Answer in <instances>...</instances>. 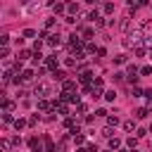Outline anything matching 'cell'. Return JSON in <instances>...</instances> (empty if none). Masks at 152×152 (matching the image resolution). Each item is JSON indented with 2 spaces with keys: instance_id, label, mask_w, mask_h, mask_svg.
<instances>
[{
  "instance_id": "cell-1",
  "label": "cell",
  "mask_w": 152,
  "mask_h": 152,
  "mask_svg": "<svg viewBox=\"0 0 152 152\" xmlns=\"http://www.w3.org/2000/svg\"><path fill=\"white\" fill-rule=\"evenodd\" d=\"M36 95H38V100H45L48 95H52V86L48 81H38L36 83Z\"/></svg>"
},
{
  "instance_id": "cell-2",
  "label": "cell",
  "mask_w": 152,
  "mask_h": 152,
  "mask_svg": "<svg viewBox=\"0 0 152 152\" xmlns=\"http://www.w3.org/2000/svg\"><path fill=\"white\" fill-rule=\"evenodd\" d=\"M138 40H142V36H140V31H133V33H128L124 38V48H135Z\"/></svg>"
},
{
  "instance_id": "cell-3",
  "label": "cell",
  "mask_w": 152,
  "mask_h": 152,
  "mask_svg": "<svg viewBox=\"0 0 152 152\" xmlns=\"http://www.w3.org/2000/svg\"><path fill=\"white\" fill-rule=\"evenodd\" d=\"M28 147H31V152H43V138H38V135H31L28 138Z\"/></svg>"
},
{
  "instance_id": "cell-4",
  "label": "cell",
  "mask_w": 152,
  "mask_h": 152,
  "mask_svg": "<svg viewBox=\"0 0 152 152\" xmlns=\"http://www.w3.org/2000/svg\"><path fill=\"white\" fill-rule=\"evenodd\" d=\"M45 43L50 45V48H57L62 40H59V33H50V36H45Z\"/></svg>"
},
{
  "instance_id": "cell-5",
  "label": "cell",
  "mask_w": 152,
  "mask_h": 152,
  "mask_svg": "<svg viewBox=\"0 0 152 152\" xmlns=\"http://www.w3.org/2000/svg\"><path fill=\"white\" fill-rule=\"evenodd\" d=\"M43 145H45V152H59V147H55V142H52V138H50V135H45V138H43Z\"/></svg>"
},
{
  "instance_id": "cell-6",
  "label": "cell",
  "mask_w": 152,
  "mask_h": 152,
  "mask_svg": "<svg viewBox=\"0 0 152 152\" xmlns=\"http://www.w3.org/2000/svg\"><path fill=\"white\" fill-rule=\"evenodd\" d=\"M55 112H59V114H69V107H66V102L57 97V102H55Z\"/></svg>"
},
{
  "instance_id": "cell-7",
  "label": "cell",
  "mask_w": 152,
  "mask_h": 152,
  "mask_svg": "<svg viewBox=\"0 0 152 152\" xmlns=\"http://www.w3.org/2000/svg\"><path fill=\"white\" fill-rule=\"evenodd\" d=\"M116 26H119V28H121V31H128V28H131V17H128V14H126V17H121V19H119V24H116Z\"/></svg>"
},
{
  "instance_id": "cell-8",
  "label": "cell",
  "mask_w": 152,
  "mask_h": 152,
  "mask_svg": "<svg viewBox=\"0 0 152 152\" xmlns=\"http://www.w3.org/2000/svg\"><path fill=\"white\" fill-rule=\"evenodd\" d=\"M78 81H81V83H90V86H93V81H95V78H93V74H90V71H81V74H78Z\"/></svg>"
},
{
  "instance_id": "cell-9",
  "label": "cell",
  "mask_w": 152,
  "mask_h": 152,
  "mask_svg": "<svg viewBox=\"0 0 152 152\" xmlns=\"http://www.w3.org/2000/svg\"><path fill=\"white\" fill-rule=\"evenodd\" d=\"M31 78H33V71H31V69H24V71L19 74V81H21V83H28Z\"/></svg>"
},
{
  "instance_id": "cell-10",
  "label": "cell",
  "mask_w": 152,
  "mask_h": 152,
  "mask_svg": "<svg viewBox=\"0 0 152 152\" xmlns=\"http://www.w3.org/2000/svg\"><path fill=\"white\" fill-rule=\"evenodd\" d=\"M74 90H76V83L74 81H64L62 83V93H74Z\"/></svg>"
},
{
  "instance_id": "cell-11",
  "label": "cell",
  "mask_w": 152,
  "mask_h": 152,
  "mask_svg": "<svg viewBox=\"0 0 152 152\" xmlns=\"http://www.w3.org/2000/svg\"><path fill=\"white\" fill-rule=\"evenodd\" d=\"M38 109L40 112H50V109H55V104H50L48 100H38Z\"/></svg>"
},
{
  "instance_id": "cell-12",
  "label": "cell",
  "mask_w": 152,
  "mask_h": 152,
  "mask_svg": "<svg viewBox=\"0 0 152 152\" xmlns=\"http://www.w3.org/2000/svg\"><path fill=\"white\" fill-rule=\"evenodd\" d=\"M66 10H69V17H74V14H78L81 5H78V2H69V5H66Z\"/></svg>"
},
{
  "instance_id": "cell-13",
  "label": "cell",
  "mask_w": 152,
  "mask_h": 152,
  "mask_svg": "<svg viewBox=\"0 0 152 152\" xmlns=\"http://www.w3.org/2000/svg\"><path fill=\"white\" fill-rule=\"evenodd\" d=\"M31 55H33L31 50H19V55H17V62H26Z\"/></svg>"
},
{
  "instance_id": "cell-14",
  "label": "cell",
  "mask_w": 152,
  "mask_h": 152,
  "mask_svg": "<svg viewBox=\"0 0 152 152\" xmlns=\"http://www.w3.org/2000/svg\"><path fill=\"white\" fill-rule=\"evenodd\" d=\"M52 78H55V81H62V83L69 81V78H66V71H62V69H57V71L52 74Z\"/></svg>"
},
{
  "instance_id": "cell-15",
  "label": "cell",
  "mask_w": 152,
  "mask_h": 152,
  "mask_svg": "<svg viewBox=\"0 0 152 152\" xmlns=\"http://www.w3.org/2000/svg\"><path fill=\"white\" fill-rule=\"evenodd\" d=\"M76 124H78V121H76L74 116H66V119H64V128H71V131H74V126H76Z\"/></svg>"
},
{
  "instance_id": "cell-16",
  "label": "cell",
  "mask_w": 152,
  "mask_h": 152,
  "mask_svg": "<svg viewBox=\"0 0 152 152\" xmlns=\"http://www.w3.org/2000/svg\"><path fill=\"white\" fill-rule=\"evenodd\" d=\"M124 131H128V133H131V131H138V128H135V121H133V119L124 121Z\"/></svg>"
},
{
  "instance_id": "cell-17",
  "label": "cell",
  "mask_w": 152,
  "mask_h": 152,
  "mask_svg": "<svg viewBox=\"0 0 152 152\" xmlns=\"http://www.w3.org/2000/svg\"><path fill=\"white\" fill-rule=\"evenodd\" d=\"M133 55L135 57H145V45H135L133 48Z\"/></svg>"
},
{
  "instance_id": "cell-18",
  "label": "cell",
  "mask_w": 152,
  "mask_h": 152,
  "mask_svg": "<svg viewBox=\"0 0 152 152\" xmlns=\"http://www.w3.org/2000/svg\"><path fill=\"white\" fill-rule=\"evenodd\" d=\"M102 97H104L107 102H114V100H116V93H114V90H104V95H102Z\"/></svg>"
},
{
  "instance_id": "cell-19",
  "label": "cell",
  "mask_w": 152,
  "mask_h": 152,
  "mask_svg": "<svg viewBox=\"0 0 152 152\" xmlns=\"http://www.w3.org/2000/svg\"><path fill=\"white\" fill-rule=\"evenodd\" d=\"M150 112H147V107H140V109H135V119H145Z\"/></svg>"
},
{
  "instance_id": "cell-20",
  "label": "cell",
  "mask_w": 152,
  "mask_h": 152,
  "mask_svg": "<svg viewBox=\"0 0 152 152\" xmlns=\"http://www.w3.org/2000/svg\"><path fill=\"white\" fill-rule=\"evenodd\" d=\"M107 126L109 128H116L119 126V116H107Z\"/></svg>"
},
{
  "instance_id": "cell-21",
  "label": "cell",
  "mask_w": 152,
  "mask_h": 152,
  "mask_svg": "<svg viewBox=\"0 0 152 152\" xmlns=\"http://www.w3.org/2000/svg\"><path fill=\"white\" fill-rule=\"evenodd\" d=\"M24 126H28V119H17V121H14V128H17V131H21Z\"/></svg>"
},
{
  "instance_id": "cell-22",
  "label": "cell",
  "mask_w": 152,
  "mask_h": 152,
  "mask_svg": "<svg viewBox=\"0 0 152 152\" xmlns=\"http://www.w3.org/2000/svg\"><path fill=\"white\" fill-rule=\"evenodd\" d=\"M126 145H128V150L133 152V150H135V145H138V138H135V135H131V138L126 140Z\"/></svg>"
},
{
  "instance_id": "cell-23",
  "label": "cell",
  "mask_w": 152,
  "mask_h": 152,
  "mask_svg": "<svg viewBox=\"0 0 152 152\" xmlns=\"http://www.w3.org/2000/svg\"><path fill=\"white\" fill-rule=\"evenodd\" d=\"M119 147H121V140H119V138L114 135V138L109 140V150H119Z\"/></svg>"
},
{
  "instance_id": "cell-24",
  "label": "cell",
  "mask_w": 152,
  "mask_h": 152,
  "mask_svg": "<svg viewBox=\"0 0 152 152\" xmlns=\"http://www.w3.org/2000/svg\"><path fill=\"white\" fill-rule=\"evenodd\" d=\"M52 10H55L57 14H62V12L66 10V5H64V2H55V5H52Z\"/></svg>"
},
{
  "instance_id": "cell-25",
  "label": "cell",
  "mask_w": 152,
  "mask_h": 152,
  "mask_svg": "<svg viewBox=\"0 0 152 152\" xmlns=\"http://www.w3.org/2000/svg\"><path fill=\"white\" fill-rule=\"evenodd\" d=\"M102 12H104V14H112V12H114V2H104V5H102Z\"/></svg>"
},
{
  "instance_id": "cell-26",
  "label": "cell",
  "mask_w": 152,
  "mask_h": 152,
  "mask_svg": "<svg viewBox=\"0 0 152 152\" xmlns=\"http://www.w3.org/2000/svg\"><path fill=\"white\" fill-rule=\"evenodd\" d=\"M81 38H83V40L93 38V28H83V31H81Z\"/></svg>"
},
{
  "instance_id": "cell-27",
  "label": "cell",
  "mask_w": 152,
  "mask_h": 152,
  "mask_svg": "<svg viewBox=\"0 0 152 152\" xmlns=\"http://www.w3.org/2000/svg\"><path fill=\"white\" fill-rule=\"evenodd\" d=\"M2 107H5V112H10V114H12V109H14V102H12V100H5V102H2Z\"/></svg>"
},
{
  "instance_id": "cell-28",
  "label": "cell",
  "mask_w": 152,
  "mask_h": 152,
  "mask_svg": "<svg viewBox=\"0 0 152 152\" xmlns=\"http://www.w3.org/2000/svg\"><path fill=\"white\" fill-rule=\"evenodd\" d=\"M2 121H5V126H7V124H12V121H17V119H12L10 112H5V114H2Z\"/></svg>"
},
{
  "instance_id": "cell-29",
  "label": "cell",
  "mask_w": 152,
  "mask_h": 152,
  "mask_svg": "<svg viewBox=\"0 0 152 152\" xmlns=\"http://www.w3.org/2000/svg\"><path fill=\"white\" fill-rule=\"evenodd\" d=\"M102 135H104V138H109V140H112V138H114V128H109V126H107V128H104V131H102Z\"/></svg>"
},
{
  "instance_id": "cell-30",
  "label": "cell",
  "mask_w": 152,
  "mask_h": 152,
  "mask_svg": "<svg viewBox=\"0 0 152 152\" xmlns=\"http://www.w3.org/2000/svg\"><path fill=\"white\" fill-rule=\"evenodd\" d=\"M76 62H78L76 57H66V59H64V64H66V66H76Z\"/></svg>"
},
{
  "instance_id": "cell-31",
  "label": "cell",
  "mask_w": 152,
  "mask_h": 152,
  "mask_svg": "<svg viewBox=\"0 0 152 152\" xmlns=\"http://www.w3.org/2000/svg\"><path fill=\"white\" fill-rule=\"evenodd\" d=\"M142 45H145V48H150V50H152V36H145V38H142Z\"/></svg>"
},
{
  "instance_id": "cell-32",
  "label": "cell",
  "mask_w": 152,
  "mask_h": 152,
  "mask_svg": "<svg viewBox=\"0 0 152 152\" xmlns=\"http://www.w3.org/2000/svg\"><path fill=\"white\" fill-rule=\"evenodd\" d=\"M21 36H24V38H33V36H36V31H33V28H26Z\"/></svg>"
},
{
  "instance_id": "cell-33",
  "label": "cell",
  "mask_w": 152,
  "mask_h": 152,
  "mask_svg": "<svg viewBox=\"0 0 152 152\" xmlns=\"http://www.w3.org/2000/svg\"><path fill=\"white\" fill-rule=\"evenodd\" d=\"M0 57L7 59V57H10V48H0Z\"/></svg>"
},
{
  "instance_id": "cell-34",
  "label": "cell",
  "mask_w": 152,
  "mask_h": 152,
  "mask_svg": "<svg viewBox=\"0 0 152 152\" xmlns=\"http://www.w3.org/2000/svg\"><path fill=\"white\" fill-rule=\"evenodd\" d=\"M124 78H126V74H121V71H116V74H114V81H116V83H121Z\"/></svg>"
},
{
  "instance_id": "cell-35",
  "label": "cell",
  "mask_w": 152,
  "mask_h": 152,
  "mask_svg": "<svg viewBox=\"0 0 152 152\" xmlns=\"http://www.w3.org/2000/svg\"><path fill=\"white\" fill-rule=\"evenodd\" d=\"M102 86H104V83H102V78H95V81H93V88H97V90H102Z\"/></svg>"
},
{
  "instance_id": "cell-36",
  "label": "cell",
  "mask_w": 152,
  "mask_h": 152,
  "mask_svg": "<svg viewBox=\"0 0 152 152\" xmlns=\"http://www.w3.org/2000/svg\"><path fill=\"white\" fill-rule=\"evenodd\" d=\"M147 133H150V131H145V128H138V131H135V138H145Z\"/></svg>"
},
{
  "instance_id": "cell-37",
  "label": "cell",
  "mask_w": 152,
  "mask_h": 152,
  "mask_svg": "<svg viewBox=\"0 0 152 152\" xmlns=\"http://www.w3.org/2000/svg\"><path fill=\"white\" fill-rule=\"evenodd\" d=\"M0 147L7 152V150H10V140H7V138H2V140H0Z\"/></svg>"
},
{
  "instance_id": "cell-38",
  "label": "cell",
  "mask_w": 152,
  "mask_h": 152,
  "mask_svg": "<svg viewBox=\"0 0 152 152\" xmlns=\"http://www.w3.org/2000/svg\"><path fill=\"white\" fill-rule=\"evenodd\" d=\"M140 74H142V76H152V66H142Z\"/></svg>"
},
{
  "instance_id": "cell-39",
  "label": "cell",
  "mask_w": 152,
  "mask_h": 152,
  "mask_svg": "<svg viewBox=\"0 0 152 152\" xmlns=\"http://www.w3.org/2000/svg\"><path fill=\"white\" fill-rule=\"evenodd\" d=\"M114 62H116V64H124V62H126V55H116Z\"/></svg>"
},
{
  "instance_id": "cell-40",
  "label": "cell",
  "mask_w": 152,
  "mask_h": 152,
  "mask_svg": "<svg viewBox=\"0 0 152 152\" xmlns=\"http://www.w3.org/2000/svg\"><path fill=\"white\" fill-rule=\"evenodd\" d=\"M76 112H78V114H83V112H88V104H83V102H81V104L76 107Z\"/></svg>"
},
{
  "instance_id": "cell-41",
  "label": "cell",
  "mask_w": 152,
  "mask_h": 152,
  "mask_svg": "<svg viewBox=\"0 0 152 152\" xmlns=\"http://www.w3.org/2000/svg\"><path fill=\"white\" fill-rule=\"evenodd\" d=\"M36 124H38V116H36V114H33V116H28V126H36Z\"/></svg>"
},
{
  "instance_id": "cell-42",
  "label": "cell",
  "mask_w": 152,
  "mask_h": 152,
  "mask_svg": "<svg viewBox=\"0 0 152 152\" xmlns=\"http://www.w3.org/2000/svg\"><path fill=\"white\" fill-rule=\"evenodd\" d=\"M12 145H14V147H19V145H21V138H19V135H17V138H12Z\"/></svg>"
},
{
  "instance_id": "cell-43",
  "label": "cell",
  "mask_w": 152,
  "mask_h": 152,
  "mask_svg": "<svg viewBox=\"0 0 152 152\" xmlns=\"http://www.w3.org/2000/svg\"><path fill=\"white\" fill-rule=\"evenodd\" d=\"M147 112H152V97H147Z\"/></svg>"
},
{
  "instance_id": "cell-44",
  "label": "cell",
  "mask_w": 152,
  "mask_h": 152,
  "mask_svg": "<svg viewBox=\"0 0 152 152\" xmlns=\"http://www.w3.org/2000/svg\"><path fill=\"white\" fill-rule=\"evenodd\" d=\"M147 131H150V133H152V124H150V128H147Z\"/></svg>"
},
{
  "instance_id": "cell-45",
  "label": "cell",
  "mask_w": 152,
  "mask_h": 152,
  "mask_svg": "<svg viewBox=\"0 0 152 152\" xmlns=\"http://www.w3.org/2000/svg\"><path fill=\"white\" fill-rule=\"evenodd\" d=\"M104 152H114V150H104Z\"/></svg>"
},
{
  "instance_id": "cell-46",
  "label": "cell",
  "mask_w": 152,
  "mask_h": 152,
  "mask_svg": "<svg viewBox=\"0 0 152 152\" xmlns=\"http://www.w3.org/2000/svg\"><path fill=\"white\" fill-rule=\"evenodd\" d=\"M78 152H88V150H78Z\"/></svg>"
},
{
  "instance_id": "cell-47",
  "label": "cell",
  "mask_w": 152,
  "mask_h": 152,
  "mask_svg": "<svg viewBox=\"0 0 152 152\" xmlns=\"http://www.w3.org/2000/svg\"><path fill=\"white\" fill-rule=\"evenodd\" d=\"M150 59H152V52H150Z\"/></svg>"
}]
</instances>
